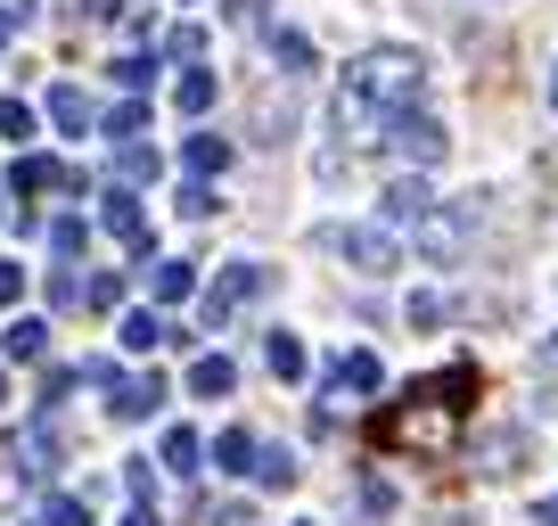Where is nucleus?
I'll return each mask as SVG.
<instances>
[{"instance_id": "obj_28", "label": "nucleus", "mask_w": 558, "mask_h": 526, "mask_svg": "<svg viewBox=\"0 0 558 526\" xmlns=\"http://www.w3.org/2000/svg\"><path fill=\"white\" fill-rule=\"evenodd\" d=\"M0 141H9V148L34 141V107H25V99H0Z\"/></svg>"}, {"instance_id": "obj_37", "label": "nucleus", "mask_w": 558, "mask_h": 526, "mask_svg": "<svg viewBox=\"0 0 558 526\" xmlns=\"http://www.w3.org/2000/svg\"><path fill=\"white\" fill-rule=\"evenodd\" d=\"M50 304H83V272H58V280H50Z\"/></svg>"}, {"instance_id": "obj_38", "label": "nucleus", "mask_w": 558, "mask_h": 526, "mask_svg": "<svg viewBox=\"0 0 558 526\" xmlns=\"http://www.w3.org/2000/svg\"><path fill=\"white\" fill-rule=\"evenodd\" d=\"M206 526H255V510H246V502H230V510H206Z\"/></svg>"}, {"instance_id": "obj_12", "label": "nucleus", "mask_w": 558, "mask_h": 526, "mask_svg": "<svg viewBox=\"0 0 558 526\" xmlns=\"http://www.w3.org/2000/svg\"><path fill=\"white\" fill-rule=\"evenodd\" d=\"M9 461H25V477H50V469H58V428L34 420V428L17 437V453H9Z\"/></svg>"}, {"instance_id": "obj_47", "label": "nucleus", "mask_w": 558, "mask_h": 526, "mask_svg": "<svg viewBox=\"0 0 558 526\" xmlns=\"http://www.w3.org/2000/svg\"><path fill=\"white\" fill-rule=\"evenodd\" d=\"M304 526H320V518H304Z\"/></svg>"}, {"instance_id": "obj_44", "label": "nucleus", "mask_w": 558, "mask_h": 526, "mask_svg": "<svg viewBox=\"0 0 558 526\" xmlns=\"http://www.w3.org/2000/svg\"><path fill=\"white\" fill-rule=\"evenodd\" d=\"M436 526H469V518H436Z\"/></svg>"}, {"instance_id": "obj_9", "label": "nucleus", "mask_w": 558, "mask_h": 526, "mask_svg": "<svg viewBox=\"0 0 558 526\" xmlns=\"http://www.w3.org/2000/svg\"><path fill=\"white\" fill-rule=\"evenodd\" d=\"M436 206V190H427V181L418 174H402V181H386V230H411L418 214Z\"/></svg>"}, {"instance_id": "obj_25", "label": "nucleus", "mask_w": 558, "mask_h": 526, "mask_svg": "<svg viewBox=\"0 0 558 526\" xmlns=\"http://www.w3.org/2000/svg\"><path fill=\"white\" fill-rule=\"evenodd\" d=\"M173 99H181V116H206V107H214V74H206V67H190V74L173 83Z\"/></svg>"}, {"instance_id": "obj_45", "label": "nucleus", "mask_w": 558, "mask_h": 526, "mask_svg": "<svg viewBox=\"0 0 558 526\" xmlns=\"http://www.w3.org/2000/svg\"><path fill=\"white\" fill-rule=\"evenodd\" d=\"M0 404H9V379H0Z\"/></svg>"}, {"instance_id": "obj_26", "label": "nucleus", "mask_w": 558, "mask_h": 526, "mask_svg": "<svg viewBox=\"0 0 558 526\" xmlns=\"http://www.w3.org/2000/svg\"><path fill=\"white\" fill-rule=\"evenodd\" d=\"M197 453H206V444H197L190 428H173V437H165V469H173V477H197Z\"/></svg>"}, {"instance_id": "obj_36", "label": "nucleus", "mask_w": 558, "mask_h": 526, "mask_svg": "<svg viewBox=\"0 0 558 526\" xmlns=\"http://www.w3.org/2000/svg\"><path fill=\"white\" fill-rule=\"evenodd\" d=\"M17 297H25V263H0V313H9Z\"/></svg>"}, {"instance_id": "obj_20", "label": "nucleus", "mask_w": 558, "mask_h": 526, "mask_svg": "<svg viewBox=\"0 0 558 526\" xmlns=\"http://www.w3.org/2000/svg\"><path fill=\"white\" fill-rule=\"evenodd\" d=\"M271 58H279V74H313V41L296 25H271Z\"/></svg>"}, {"instance_id": "obj_30", "label": "nucleus", "mask_w": 558, "mask_h": 526, "mask_svg": "<svg viewBox=\"0 0 558 526\" xmlns=\"http://www.w3.org/2000/svg\"><path fill=\"white\" fill-rule=\"evenodd\" d=\"M83 304H99V313H116V304H123V280H116V272H90V280H83Z\"/></svg>"}, {"instance_id": "obj_3", "label": "nucleus", "mask_w": 558, "mask_h": 526, "mask_svg": "<svg viewBox=\"0 0 558 526\" xmlns=\"http://www.w3.org/2000/svg\"><path fill=\"white\" fill-rule=\"evenodd\" d=\"M378 148L402 165V174H427L452 141H444V123L427 116V107H386V116H378Z\"/></svg>"}, {"instance_id": "obj_10", "label": "nucleus", "mask_w": 558, "mask_h": 526, "mask_svg": "<svg viewBox=\"0 0 558 526\" xmlns=\"http://www.w3.org/2000/svg\"><path fill=\"white\" fill-rule=\"evenodd\" d=\"M107 230H116L132 255H148V214H140V198H132V190H107Z\"/></svg>"}, {"instance_id": "obj_32", "label": "nucleus", "mask_w": 558, "mask_h": 526, "mask_svg": "<svg viewBox=\"0 0 558 526\" xmlns=\"http://www.w3.org/2000/svg\"><path fill=\"white\" fill-rule=\"evenodd\" d=\"M255 477L263 486H296V453H255Z\"/></svg>"}, {"instance_id": "obj_24", "label": "nucleus", "mask_w": 558, "mask_h": 526, "mask_svg": "<svg viewBox=\"0 0 558 526\" xmlns=\"http://www.w3.org/2000/svg\"><path fill=\"white\" fill-rule=\"evenodd\" d=\"M140 132H148V99H123V107H107V141H140Z\"/></svg>"}, {"instance_id": "obj_14", "label": "nucleus", "mask_w": 558, "mask_h": 526, "mask_svg": "<svg viewBox=\"0 0 558 526\" xmlns=\"http://www.w3.org/2000/svg\"><path fill=\"white\" fill-rule=\"evenodd\" d=\"M0 354H9V362H41V354H50V321H9V330H0Z\"/></svg>"}, {"instance_id": "obj_46", "label": "nucleus", "mask_w": 558, "mask_h": 526, "mask_svg": "<svg viewBox=\"0 0 558 526\" xmlns=\"http://www.w3.org/2000/svg\"><path fill=\"white\" fill-rule=\"evenodd\" d=\"M550 354H558V337H550Z\"/></svg>"}, {"instance_id": "obj_41", "label": "nucleus", "mask_w": 558, "mask_h": 526, "mask_svg": "<svg viewBox=\"0 0 558 526\" xmlns=\"http://www.w3.org/2000/svg\"><path fill=\"white\" fill-rule=\"evenodd\" d=\"M17 17H25V9H0V41H9V34H17Z\"/></svg>"}, {"instance_id": "obj_31", "label": "nucleus", "mask_w": 558, "mask_h": 526, "mask_svg": "<svg viewBox=\"0 0 558 526\" xmlns=\"http://www.w3.org/2000/svg\"><path fill=\"white\" fill-rule=\"evenodd\" d=\"M123 181H157V148L148 141H123Z\"/></svg>"}, {"instance_id": "obj_40", "label": "nucleus", "mask_w": 558, "mask_h": 526, "mask_svg": "<svg viewBox=\"0 0 558 526\" xmlns=\"http://www.w3.org/2000/svg\"><path fill=\"white\" fill-rule=\"evenodd\" d=\"M123 526H157V502H132V510H123Z\"/></svg>"}, {"instance_id": "obj_8", "label": "nucleus", "mask_w": 558, "mask_h": 526, "mask_svg": "<svg viewBox=\"0 0 558 526\" xmlns=\"http://www.w3.org/2000/svg\"><path fill=\"white\" fill-rule=\"evenodd\" d=\"M329 386H337V395H345V386H353V395H378L386 370H378V354H369V346H353V354H329Z\"/></svg>"}, {"instance_id": "obj_7", "label": "nucleus", "mask_w": 558, "mask_h": 526, "mask_svg": "<svg viewBox=\"0 0 558 526\" xmlns=\"http://www.w3.org/2000/svg\"><path fill=\"white\" fill-rule=\"evenodd\" d=\"M165 395H173V386H165L157 370H140V379H116L107 411H116V420H148V411H165Z\"/></svg>"}, {"instance_id": "obj_2", "label": "nucleus", "mask_w": 558, "mask_h": 526, "mask_svg": "<svg viewBox=\"0 0 558 526\" xmlns=\"http://www.w3.org/2000/svg\"><path fill=\"white\" fill-rule=\"evenodd\" d=\"M418 83H427V58L418 50H362L345 67V91H337V123L386 116V107H418Z\"/></svg>"}, {"instance_id": "obj_33", "label": "nucleus", "mask_w": 558, "mask_h": 526, "mask_svg": "<svg viewBox=\"0 0 558 526\" xmlns=\"http://www.w3.org/2000/svg\"><path fill=\"white\" fill-rule=\"evenodd\" d=\"M214 206H222V198H214V181H190V190H181V214H190V223H206Z\"/></svg>"}, {"instance_id": "obj_17", "label": "nucleus", "mask_w": 558, "mask_h": 526, "mask_svg": "<svg viewBox=\"0 0 558 526\" xmlns=\"http://www.w3.org/2000/svg\"><path fill=\"white\" fill-rule=\"evenodd\" d=\"M190 288H197V272H190V263H181V255H165L157 272H148V297H157V304H181V297H190Z\"/></svg>"}, {"instance_id": "obj_5", "label": "nucleus", "mask_w": 558, "mask_h": 526, "mask_svg": "<svg viewBox=\"0 0 558 526\" xmlns=\"http://www.w3.org/2000/svg\"><path fill=\"white\" fill-rule=\"evenodd\" d=\"M469 230H476V214L436 198V206L411 223V239H418V255H427V263H460V255H469Z\"/></svg>"}, {"instance_id": "obj_6", "label": "nucleus", "mask_w": 558, "mask_h": 526, "mask_svg": "<svg viewBox=\"0 0 558 526\" xmlns=\"http://www.w3.org/2000/svg\"><path fill=\"white\" fill-rule=\"evenodd\" d=\"M337 255H345L362 280H386V272L402 263V247H395V230H386V223H353V230H337Z\"/></svg>"}, {"instance_id": "obj_29", "label": "nucleus", "mask_w": 558, "mask_h": 526, "mask_svg": "<svg viewBox=\"0 0 558 526\" xmlns=\"http://www.w3.org/2000/svg\"><path fill=\"white\" fill-rule=\"evenodd\" d=\"M148 74H157V50H148V58H140V50H132V58H116V83L132 91V99L148 91Z\"/></svg>"}, {"instance_id": "obj_22", "label": "nucleus", "mask_w": 558, "mask_h": 526, "mask_svg": "<svg viewBox=\"0 0 558 526\" xmlns=\"http://www.w3.org/2000/svg\"><path fill=\"white\" fill-rule=\"evenodd\" d=\"M263 362H271V379H304V337L271 330V346H263Z\"/></svg>"}, {"instance_id": "obj_43", "label": "nucleus", "mask_w": 558, "mask_h": 526, "mask_svg": "<svg viewBox=\"0 0 558 526\" xmlns=\"http://www.w3.org/2000/svg\"><path fill=\"white\" fill-rule=\"evenodd\" d=\"M550 107H558V67H550Z\"/></svg>"}, {"instance_id": "obj_16", "label": "nucleus", "mask_w": 558, "mask_h": 526, "mask_svg": "<svg viewBox=\"0 0 558 526\" xmlns=\"http://www.w3.org/2000/svg\"><path fill=\"white\" fill-rule=\"evenodd\" d=\"M230 174V141L222 132H197L190 141V181H222Z\"/></svg>"}, {"instance_id": "obj_35", "label": "nucleus", "mask_w": 558, "mask_h": 526, "mask_svg": "<svg viewBox=\"0 0 558 526\" xmlns=\"http://www.w3.org/2000/svg\"><path fill=\"white\" fill-rule=\"evenodd\" d=\"M402 321H411V330H436V321H444V297H411V313H402Z\"/></svg>"}, {"instance_id": "obj_23", "label": "nucleus", "mask_w": 558, "mask_h": 526, "mask_svg": "<svg viewBox=\"0 0 558 526\" xmlns=\"http://www.w3.org/2000/svg\"><path fill=\"white\" fill-rule=\"evenodd\" d=\"M83 247H90V223H83V214H58V223H50V255H58V263H74Z\"/></svg>"}, {"instance_id": "obj_21", "label": "nucleus", "mask_w": 558, "mask_h": 526, "mask_svg": "<svg viewBox=\"0 0 558 526\" xmlns=\"http://www.w3.org/2000/svg\"><path fill=\"white\" fill-rule=\"evenodd\" d=\"M255 453H263V444L246 437V428H222V437H214V469H230V477L255 469Z\"/></svg>"}, {"instance_id": "obj_4", "label": "nucleus", "mask_w": 558, "mask_h": 526, "mask_svg": "<svg viewBox=\"0 0 558 526\" xmlns=\"http://www.w3.org/2000/svg\"><path fill=\"white\" fill-rule=\"evenodd\" d=\"M263 288H271V263H222V272L197 288V321H206V330H230Z\"/></svg>"}, {"instance_id": "obj_13", "label": "nucleus", "mask_w": 558, "mask_h": 526, "mask_svg": "<svg viewBox=\"0 0 558 526\" xmlns=\"http://www.w3.org/2000/svg\"><path fill=\"white\" fill-rule=\"evenodd\" d=\"M123 346H132V354H148V346H173V321H165L157 304H132V313H123Z\"/></svg>"}, {"instance_id": "obj_1", "label": "nucleus", "mask_w": 558, "mask_h": 526, "mask_svg": "<svg viewBox=\"0 0 558 526\" xmlns=\"http://www.w3.org/2000/svg\"><path fill=\"white\" fill-rule=\"evenodd\" d=\"M469 395H476V362L436 370V379L411 386V404H395V411H378V420H369V444H378V453L452 461V453H460V411H469Z\"/></svg>"}, {"instance_id": "obj_27", "label": "nucleus", "mask_w": 558, "mask_h": 526, "mask_svg": "<svg viewBox=\"0 0 558 526\" xmlns=\"http://www.w3.org/2000/svg\"><path fill=\"white\" fill-rule=\"evenodd\" d=\"M41 526H90V493H50Z\"/></svg>"}, {"instance_id": "obj_42", "label": "nucleus", "mask_w": 558, "mask_h": 526, "mask_svg": "<svg viewBox=\"0 0 558 526\" xmlns=\"http://www.w3.org/2000/svg\"><path fill=\"white\" fill-rule=\"evenodd\" d=\"M542 526H558V493H550V502H542Z\"/></svg>"}, {"instance_id": "obj_34", "label": "nucleus", "mask_w": 558, "mask_h": 526, "mask_svg": "<svg viewBox=\"0 0 558 526\" xmlns=\"http://www.w3.org/2000/svg\"><path fill=\"white\" fill-rule=\"evenodd\" d=\"M123 486H132V502H157V469H148V461H132V469H123Z\"/></svg>"}, {"instance_id": "obj_15", "label": "nucleus", "mask_w": 558, "mask_h": 526, "mask_svg": "<svg viewBox=\"0 0 558 526\" xmlns=\"http://www.w3.org/2000/svg\"><path fill=\"white\" fill-rule=\"evenodd\" d=\"M230 386H239L230 354H197V362H190V395H206V404H214V395H230Z\"/></svg>"}, {"instance_id": "obj_19", "label": "nucleus", "mask_w": 558, "mask_h": 526, "mask_svg": "<svg viewBox=\"0 0 558 526\" xmlns=\"http://www.w3.org/2000/svg\"><path fill=\"white\" fill-rule=\"evenodd\" d=\"M17 190H74V174H66V165H58V157H17Z\"/></svg>"}, {"instance_id": "obj_18", "label": "nucleus", "mask_w": 558, "mask_h": 526, "mask_svg": "<svg viewBox=\"0 0 558 526\" xmlns=\"http://www.w3.org/2000/svg\"><path fill=\"white\" fill-rule=\"evenodd\" d=\"M50 123H58V132H90L99 116H90V99H83L74 83H58V91H50Z\"/></svg>"}, {"instance_id": "obj_39", "label": "nucleus", "mask_w": 558, "mask_h": 526, "mask_svg": "<svg viewBox=\"0 0 558 526\" xmlns=\"http://www.w3.org/2000/svg\"><path fill=\"white\" fill-rule=\"evenodd\" d=\"M83 17H99V25H116V17H123V0H83Z\"/></svg>"}, {"instance_id": "obj_11", "label": "nucleus", "mask_w": 558, "mask_h": 526, "mask_svg": "<svg viewBox=\"0 0 558 526\" xmlns=\"http://www.w3.org/2000/svg\"><path fill=\"white\" fill-rule=\"evenodd\" d=\"M518 461H525V437H518V428H485V437H476V469H485V477H509Z\"/></svg>"}]
</instances>
